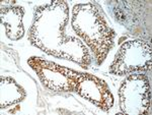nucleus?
<instances>
[{
  "label": "nucleus",
  "mask_w": 152,
  "mask_h": 115,
  "mask_svg": "<svg viewBox=\"0 0 152 115\" xmlns=\"http://www.w3.org/2000/svg\"><path fill=\"white\" fill-rule=\"evenodd\" d=\"M151 42L141 39L128 41L120 47L109 72L116 75L146 72L151 67Z\"/></svg>",
  "instance_id": "3"
},
{
  "label": "nucleus",
  "mask_w": 152,
  "mask_h": 115,
  "mask_svg": "<svg viewBox=\"0 0 152 115\" xmlns=\"http://www.w3.org/2000/svg\"><path fill=\"white\" fill-rule=\"evenodd\" d=\"M0 107L7 108L18 104L26 98V93L11 77H1L0 80Z\"/></svg>",
  "instance_id": "8"
},
{
  "label": "nucleus",
  "mask_w": 152,
  "mask_h": 115,
  "mask_svg": "<svg viewBox=\"0 0 152 115\" xmlns=\"http://www.w3.org/2000/svg\"><path fill=\"white\" fill-rule=\"evenodd\" d=\"M69 18L66 1L54 0L37 7L28 31V40L34 46L49 55L78 63L83 68L91 64V55L80 39L66 36Z\"/></svg>",
  "instance_id": "1"
},
{
  "label": "nucleus",
  "mask_w": 152,
  "mask_h": 115,
  "mask_svg": "<svg viewBox=\"0 0 152 115\" xmlns=\"http://www.w3.org/2000/svg\"><path fill=\"white\" fill-rule=\"evenodd\" d=\"M75 92L104 111H109L114 105V96L107 84L90 73L81 72Z\"/></svg>",
  "instance_id": "6"
},
{
  "label": "nucleus",
  "mask_w": 152,
  "mask_h": 115,
  "mask_svg": "<svg viewBox=\"0 0 152 115\" xmlns=\"http://www.w3.org/2000/svg\"><path fill=\"white\" fill-rule=\"evenodd\" d=\"M120 108L130 115L147 114L150 112L151 87L145 74H130L119 89Z\"/></svg>",
  "instance_id": "4"
},
{
  "label": "nucleus",
  "mask_w": 152,
  "mask_h": 115,
  "mask_svg": "<svg viewBox=\"0 0 152 115\" xmlns=\"http://www.w3.org/2000/svg\"><path fill=\"white\" fill-rule=\"evenodd\" d=\"M23 14L24 10L20 6H8L1 8V24L5 27L6 36L12 41H18L24 36L23 24Z\"/></svg>",
  "instance_id": "7"
},
{
  "label": "nucleus",
  "mask_w": 152,
  "mask_h": 115,
  "mask_svg": "<svg viewBox=\"0 0 152 115\" xmlns=\"http://www.w3.org/2000/svg\"><path fill=\"white\" fill-rule=\"evenodd\" d=\"M72 27L92 51L97 64H102L114 46L116 34L100 9L92 3L76 4L72 11Z\"/></svg>",
  "instance_id": "2"
},
{
  "label": "nucleus",
  "mask_w": 152,
  "mask_h": 115,
  "mask_svg": "<svg viewBox=\"0 0 152 115\" xmlns=\"http://www.w3.org/2000/svg\"><path fill=\"white\" fill-rule=\"evenodd\" d=\"M28 64L48 89L55 92H75L81 72L35 56L28 58Z\"/></svg>",
  "instance_id": "5"
}]
</instances>
